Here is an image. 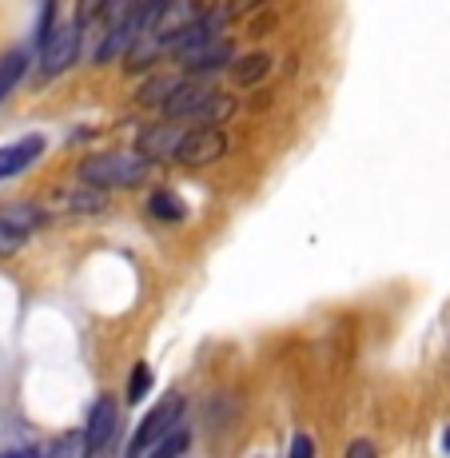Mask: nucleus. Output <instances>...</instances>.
<instances>
[{
	"instance_id": "nucleus-21",
	"label": "nucleus",
	"mask_w": 450,
	"mask_h": 458,
	"mask_svg": "<svg viewBox=\"0 0 450 458\" xmlns=\"http://www.w3.org/2000/svg\"><path fill=\"white\" fill-rule=\"evenodd\" d=\"M148 386H152V371H148V363H136V367H132V383H128V403L144 399Z\"/></svg>"
},
{
	"instance_id": "nucleus-14",
	"label": "nucleus",
	"mask_w": 450,
	"mask_h": 458,
	"mask_svg": "<svg viewBox=\"0 0 450 458\" xmlns=\"http://www.w3.org/2000/svg\"><path fill=\"white\" fill-rule=\"evenodd\" d=\"M172 8H175V0H140V40L156 37V29H160L167 16H172Z\"/></svg>"
},
{
	"instance_id": "nucleus-11",
	"label": "nucleus",
	"mask_w": 450,
	"mask_h": 458,
	"mask_svg": "<svg viewBox=\"0 0 450 458\" xmlns=\"http://www.w3.org/2000/svg\"><path fill=\"white\" fill-rule=\"evenodd\" d=\"M24 72H29V52L24 48H13L8 56H0V104L16 92V84L24 81Z\"/></svg>"
},
{
	"instance_id": "nucleus-1",
	"label": "nucleus",
	"mask_w": 450,
	"mask_h": 458,
	"mask_svg": "<svg viewBox=\"0 0 450 458\" xmlns=\"http://www.w3.org/2000/svg\"><path fill=\"white\" fill-rule=\"evenodd\" d=\"M148 172H152V160H148L144 152H100V156H88V160L76 167V175H81L84 188H136V183L148 180Z\"/></svg>"
},
{
	"instance_id": "nucleus-25",
	"label": "nucleus",
	"mask_w": 450,
	"mask_h": 458,
	"mask_svg": "<svg viewBox=\"0 0 450 458\" xmlns=\"http://www.w3.org/2000/svg\"><path fill=\"white\" fill-rule=\"evenodd\" d=\"M13 458H40V451H32V446H24V451H16Z\"/></svg>"
},
{
	"instance_id": "nucleus-18",
	"label": "nucleus",
	"mask_w": 450,
	"mask_h": 458,
	"mask_svg": "<svg viewBox=\"0 0 450 458\" xmlns=\"http://www.w3.org/2000/svg\"><path fill=\"white\" fill-rule=\"evenodd\" d=\"M188 446H191V435H188V430L172 427V430H167V435L160 438V443L152 446V454H148V458H180L183 451H188Z\"/></svg>"
},
{
	"instance_id": "nucleus-5",
	"label": "nucleus",
	"mask_w": 450,
	"mask_h": 458,
	"mask_svg": "<svg viewBox=\"0 0 450 458\" xmlns=\"http://www.w3.org/2000/svg\"><path fill=\"white\" fill-rule=\"evenodd\" d=\"M211 92H216V88L204 84V81H183L180 88H175L172 100L164 104V116L167 120H196L200 108L211 100Z\"/></svg>"
},
{
	"instance_id": "nucleus-8",
	"label": "nucleus",
	"mask_w": 450,
	"mask_h": 458,
	"mask_svg": "<svg viewBox=\"0 0 450 458\" xmlns=\"http://www.w3.org/2000/svg\"><path fill=\"white\" fill-rule=\"evenodd\" d=\"M180 136L183 131L172 124V120H164V124H152L140 131L136 140V152H144L148 160H160V156H175V148H180Z\"/></svg>"
},
{
	"instance_id": "nucleus-12",
	"label": "nucleus",
	"mask_w": 450,
	"mask_h": 458,
	"mask_svg": "<svg viewBox=\"0 0 450 458\" xmlns=\"http://www.w3.org/2000/svg\"><path fill=\"white\" fill-rule=\"evenodd\" d=\"M180 84H183L180 76H152V81L136 92V104H140V108H164V104L175 96V88H180Z\"/></svg>"
},
{
	"instance_id": "nucleus-19",
	"label": "nucleus",
	"mask_w": 450,
	"mask_h": 458,
	"mask_svg": "<svg viewBox=\"0 0 450 458\" xmlns=\"http://www.w3.org/2000/svg\"><path fill=\"white\" fill-rule=\"evenodd\" d=\"M104 8H108V0H76L72 21L81 24V32H88V29H96V24L104 21Z\"/></svg>"
},
{
	"instance_id": "nucleus-27",
	"label": "nucleus",
	"mask_w": 450,
	"mask_h": 458,
	"mask_svg": "<svg viewBox=\"0 0 450 458\" xmlns=\"http://www.w3.org/2000/svg\"><path fill=\"white\" fill-rule=\"evenodd\" d=\"M0 458H13V454H0Z\"/></svg>"
},
{
	"instance_id": "nucleus-10",
	"label": "nucleus",
	"mask_w": 450,
	"mask_h": 458,
	"mask_svg": "<svg viewBox=\"0 0 450 458\" xmlns=\"http://www.w3.org/2000/svg\"><path fill=\"white\" fill-rule=\"evenodd\" d=\"M271 72V52H247V56H235V64H232V81L240 84V88H251V84H259L263 76Z\"/></svg>"
},
{
	"instance_id": "nucleus-22",
	"label": "nucleus",
	"mask_w": 450,
	"mask_h": 458,
	"mask_svg": "<svg viewBox=\"0 0 450 458\" xmlns=\"http://www.w3.org/2000/svg\"><path fill=\"white\" fill-rule=\"evenodd\" d=\"M263 0H224V13H227V21H235V16H243V13H251V8H259Z\"/></svg>"
},
{
	"instance_id": "nucleus-26",
	"label": "nucleus",
	"mask_w": 450,
	"mask_h": 458,
	"mask_svg": "<svg viewBox=\"0 0 450 458\" xmlns=\"http://www.w3.org/2000/svg\"><path fill=\"white\" fill-rule=\"evenodd\" d=\"M443 446H446V454H450V430H446V438H443Z\"/></svg>"
},
{
	"instance_id": "nucleus-15",
	"label": "nucleus",
	"mask_w": 450,
	"mask_h": 458,
	"mask_svg": "<svg viewBox=\"0 0 450 458\" xmlns=\"http://www.w3.org/2000/svg\"><path fill=\"white\" fill-rule=\"evenodd\" d=\"M88 454H92V443H88V435H81V430H68V435H60L48 446V458H88Z\"/></svg>"
},
{
	"instance_id": "nucleus-16",
	"label": "nucleus",
	"mask_w": 450,
	"mask_h": 458,
	"mask_svg": "<svg viewBox=\"0 0 450 458\" xmlns=\"http://www.w3.org/2000/svg\"><path fill=\"white\" fill-rule=\"evenodd\" d=\"M0 224L8 227L13 235H29L32 227H40V211L37 208H8V211H0Z\"/></svg>"
},
{
	"instance_id": "nucleus-24",
	"label": "nucleus",
	"mask_w": 450,
	"mask_h": 458,
	"mask_svg": "<svg viewBox=\"0 0 450 458\" xmlns=\"http://www.w3.org/2000/svg\"><path fill=\"white\" fill-rule=\"evenodd\" d=\"M347 458H378V454H375V446H370L367 438H355V443L347 446Z\"/></svg>"
},
{
	"instance_id": "nucleus-20",
	"label": "nucleus",
	"mask_w": 450,
	"mask_h": 458,
	"mask_svg": "<svg viewBox=\"0 0 450 458\" xmlns=\"http://www.w3.org/2000/svg\"><path fill=\"white\" fill-rule=\"evenodd\" d=\"M56 24H60V16H56V0H44V4H40V24H37V52L52 40Z\"/></svg>"
},
{
	"instance_id": "nucleus-4",
	"label": "nucleus",
	"mask_w": 450,
	"mask_h": 458,
	"mask_svg": "<svg viewBox=\"0 0 450 458\" xmlns=\"http://www.w3.org/2000/svg\"><path fill=\"white\" fill-rule=\"evenodd\" d=\"M81 24L76 21H60L56 32H52V40L40 48V72L44 76H60L64 68H72V60L81 56Z\"/></svg>"
},
{
	"instance_id": "nucleus-13",
	"label": "nucleus",
	"mask_w": 450,
	"mask_h": 458,
	"mask_svg": "<svg viewBox=\"0 0 450 458\" xmlns=\"http://www.w3.org/2000/svg\"><path fill=\"white\" fill-rule=\"evenodd\" d=\"M235 96L232 92H211V100L200 108V116H196V124H211V128H219L224 120H232L235 116Z\"/></svg>"
},
{
	"instance_id": "nucleus-17",
	"label": "nucleus",
	"mask_w": 450,
	"mask_h": 458,
	"mask_svg": "<svg viewBox=\"0 0 450 458\" xmlns=\"http://www.w3.org/2000/svg\"><path fill=\"white\" fill-rule=\"evenodd\" d=\"M148 211H152L156 219H167V224H180L188 211H183V199L172 196V191H156L152 199H148Z\"/></svg>"
},
{
	"instance_id": "nucleus-6",
	"label": "nucleus",
	"mask_w": 450,
	"mask_h": 458,
	"mask_svg": "<svg viewBox=\"0 0 450 458\" xmlns=\"http://www.w3.org/2000/svg\"><path fill=\"white\" fill-rule=\"evenodd\" d=\"M183 68H188L191 76H204V72H216V68H224V64H235V48H232V40H208L204 48H196V52H188V56L180 60Z\"/></svg>"
},
{
	"instance_id": "nucleus-2",
	"label": "nucleus",
	"mask_w": 450,
	"mask_h": 458,
	"mask_svg": "<svg viewBox=\"0 0 450 458\" xmlns=\"http://www.w3.org/2000/svg\"><path fill=\"white\" fill-rule=\"evenodd\" d=\"M180 415H183V394L172 391V394H167V399L160 403V407H156L152 415H148V419L136 427V438H132V446H128V454H123V458H144V454L152 451V446L167 435V430L175 427V419H180Z\"/></svg>"
},
{
	"instance_id": "nucleus-9",
	"label": "nucleus",
	"mask_w": 450,
	"mask_h": 458,
	"mask_svg": "<svg viewBox=\"0 0 450 458\" xmlns=\"http://www.w3.org/2000/svg\"><path fill=\"white\" fill-rule=\"evenodd\" d=\"M40 152H44V140H40V136H24L21 144L0 148V180H8V175L24 172V167L37 160Z\"/></svg>"
},
{
	"instance_id": "nucleus-23",
	"label": "nucleus",
	"mask_w": 450,
	"mask_h": 458,
	"mask_svg": "<svg viewBox=\"0 0 450 458\" xmlns=\"http://www.w3.org/2000/svg\"><path fill=\"white\" fill-rule=\"evenodd\" d=\"M287 458H315V443L307 435H299V438H291V454Z\"/></svg>"
},
{
	"instance_id": "nucleus-3",
	"label": "nucleus",
	"mask_w": 450,
	"mask_h": 458,
	"mask_svg": "<svg viewBox=\"0 0 450 458\" xmlns=\"http://www.w3.org/2000/svg\"><path fill=\"white\" fill-rule=\"evenodd\" d=\"M224 152H227V136H224V128L196 124V128H188V131L180 136L175 160H180L183 167H208V164H216Z\"/></svg>"
},
{
	"instance_id": "nucleus-7",
	"label": "nucleus",
	"mask_w": 450,
	"mask_h": 458,
	"mask_svg": "<svg viewBox=\"0 0 450 458\" xmlns=\"http://www.w3.org/2000/svg\"><path fill=\"white\" fill-rule=\"evenodd\" d=\"M88 443H92V451H104V446L112 443V435H116V399H108V394H100V399L92 403V411H88Z\"/></svg>"
}]
</instances>
